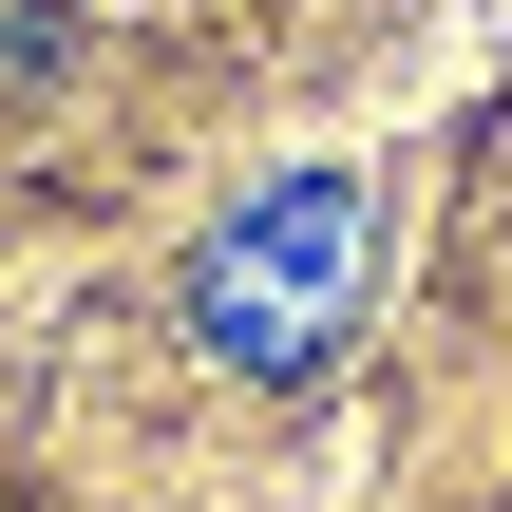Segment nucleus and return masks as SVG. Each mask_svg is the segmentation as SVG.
Returning <instances> with one entry per match:
<instances>
[{"instance_id": "1", "label": "nucleus", "mask_w": 512, "mask_h": 512, "mask_svg": "<svg viewBox=\"0 0 512 512\" xmlns=\"http://www.w3.org/2000/svg\"><path fill=\"white\" fill-rule=\"evenodd\" d=\"M361 266H380L361 171H285V190H247V209L190 247V342H209L228 380H323L342 323H361Z\"/></svg>"}]
</instances>
